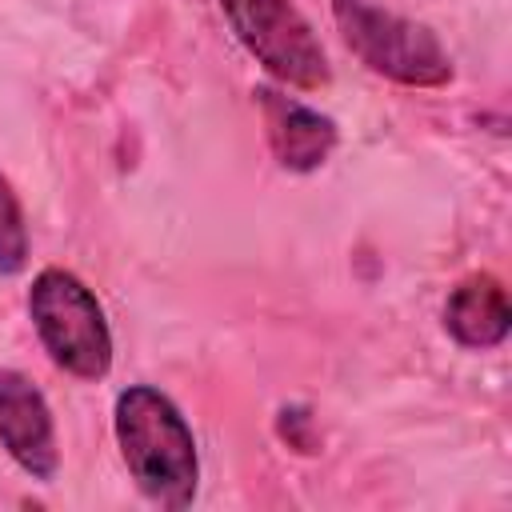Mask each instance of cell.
Instances as JSON below:
<instances>
[{
	"mask_svg": "<svg viewBox=\"0 0 512 512\" xmlns=\"http://www.w3.org/2000/svg\"><path fill=\"white\" fill-rule=\"evenodd\" d=\"M444 328L460 348H472V352L504 344V336L512 328V308H508L504 284L492 272L464 276L444 300Z\"/></svg>",
	"mask_w": 512,
	"mask_h": 512,
	"instance_id": "obj_7",
	"label": "cell"
},
{
	"mask_svg": "<svg viewBox=\"0 0 512 512\" xmlns=\"http://www.w3.org/2000/svg\"><path fill=\"white\" fill-rule=\"evenodd\" d=\"M220 12L248 56L280 84L316 92L332 80L328 52L292 0H220Z\"/></svg>",
	"mask_w": 512,
	"mask_h": 512,
	"instance_id": "obj_4",
	"label": "cell"
},
{
	"mask_svg": "<svg viewBox=\"0 0 512 512\" xmlns=\"http://www.w3.org/2000/svg\"><path fill=\"white\" fill-rule=\"evenodd\" d=\"M28 264V224L12 180L0 172V276H16Z\"/></svg>",
	"mask_w": 512,
	"mask_h": 512,
	"instance_id": "obj_8",
	"label": "cell"
},
{
	"mask_svg": "<svg viewBox=\"0 0 512 512\" xmlns=\"http://www.w3.org/2000/svg\"><path fill=\"white\" fill-rule=\"evenodd\" d=\"M28 320L52 356L76 380H104L112 368V328L96 292L68 268H44L28 288Z\"/></svg>",
	"mask_w": 512,
	"mask_h": 512,
	"instance_id": "obj_3",
	"label": "cell"
},
{
	"mask_svg": "<svg viewBox=\"0 0 512 512\" xmlns=\"http://www.w3.org/2000/svg\"><path fill=\"white\" fill-rule=\"evenodd\" d=\"M332 20L368 72L404 88H444L452 80V56L440 36L392 0H332Z\"/></svg>",
	"mask_w": 512,
	"mask_h": 512,
	"instance_id": "obj_2",
	"label": "cell"
},
{
	"mask_svg": "<svg viewBox=\"0 0 512 512\" xmlns=\"http://www.w3.org/2000/svg\"><path fill=\"white\" fill-rule=\"evenodd\" d=\"M0 448L40 484H52L60 472L52 408L36 380L20 368H0Z\"/></svg>",
	"mask_w": 512,
	"mask_h": 512,
	"instance_id": "obj_5",
	"label": "cell"
},
{
	"mask_svg": "<svg viewBox=\"0 0 512 512\" xmlns=\"http://www.w3.org/2000/svg\"><path fill=\"white\" fill-rule=\"evenodd\" d=\"M120 460L144 500L160 508H188L200 488L196 436L184 412L152 384H128L112 408Z\"/></svg>",
	"mask_w": 512,
	"mask_h": 512,
	"instance_id": "obj_1",
	"label": "cell"
},
{
	"mask_svg": "<svg viewBox=\"0 0 512 512\" xmlns=\"http://www.w3.org/2000/svg\"><path fill=\"white\" fill-rule=\"evenodd\" d=\"M256 96V108H260V120H264V136H268V148L276 156L280 168L288 172H316L332 148H336V120L300 104L296 96L272 88V84H256L252 88Z\"/></svg>",
	"mask_w": 512,
	"mask_h": 512,
	"instance_id": "obj_6",
	"label": "cell"
}]
</instances>
